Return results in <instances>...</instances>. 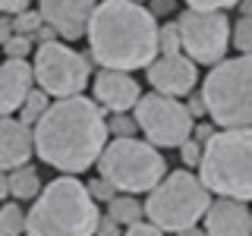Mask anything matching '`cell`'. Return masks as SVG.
I'll use <instances>...</instances> for the list:
<instances>
[{
    "instance_id": "obj_15",
    "label": "cell",
    "mask_w": 252,
    "mask_h": 236,
    "mask_svg": "<svg viewBox=\"0 0 252 236\" xmlns=\"http://www.w3.org/2000/svg\"><path fill=\"white\" fill-rule=\"evenodd\" d=\"M32 151H35L32 126L13 117H0V170H16L29 164Z\"/></svg>"
},
{
    "instance_id": "obj_16",
    "label": "cell",
    "mask_w": 252,
    "mask_h": 236,
    "mask_svg": "<svg viewBox=\"0 0 252 236\" xmlns=\"http://www.w3.org/2000/svg\"><path fill=\"white\" fill-rule=\"evenodd\" d=\"M35 73L26 60H6L0 63V117H13L22 107L26 94L32 91Z\"/></svg>"
},
{
    "instance_id": "obj_39",
    "label": "cell",
    "mask_w": 252,
    "mask_h": 236,
    "mask_svg": "<svg viewBox=\"0 0 252 236\" xmlns=\"http://www.w3.org/2000/svg\"><path fill=\"white\" fill-rule=\"evenodd\" d=\"M240 6H243V16H252V0H240Z\"/></svg>"
},
{
    "instance_id": "obj_28",
    "label": "cell",
    "mask_w": 252,
    "mask_h": 236,
    "mask_svg": "<svg viewBox=\"0 0 252 236\" xmlns=\"http://www.w3.org/2000/svg\"><path fill=\"white\" fill-rule=\"evenodd\" d=\"M189 10H230L240 6V0H183Z\"/></svg>"
},
{
    "instance_id": "obj_31",
    "label": "cell",
    "mask_w": 252,
    "mask_h": 236,
    "mask_svg": "<svg viewBox=\"0 0 252 236\" xmlns=\"http://www.w3.org/2000/svg\"><path fill=\"white\" fill-rule=\"evenodd\" d=\"M22 10H29V0H0V13L3 16H16Z\"/></svg>"
},
{
    "instance_id": "obj_30",
    "label": "cell",
    "mask_w": 252,
    "mask_h": 236,
    "mask_svg": "<svg viewBox=\"0 0 252 236\" xmlns=\"http://www.w3.org/2000/svg\"><path fill=\"white\" fill-rule=\"evenodd\" d=\"M94 236H120V224H117L114 217H101L98 220V230H94Z\"/></svg>"
},
{
    "instance_id": "obj_26",
    "label": "cell",
    "mask_w": 252,
    "mask_h": 236,
    "mask_svg": "<svg viewBox=\"0 0 252 236\" xmlns=\"http://www.w3.org/2000/svg\"><path fill=\"white\" fill-rule=\"evenodd\" d=\"M85 189H89V195H92L94 202H110V199H114V195H117V189L110 186L104 177H94V179H92V183L85 186Z\"/></svg>"
},
{
    "instance_id": "obj_14",
    "label": "cell",
    "mask_w": 252,
    "mask_h": 236,
    "mask_svg": "<svg viewBox=\"0 0 252 236\" xmlns=\"http://www.w3.org/2000/svg\"><path fill=\"white\" fill-rule=\"evenodd\" d=\"M205 233L208 236H252V211L246 202L215 199L205 211Z\"/></svg>"
},
{
    "instance_id": "obj_5",
    "label": "cell",
    "mask_w": 252,
    "mask_h": 236,
    "mask_svg": "<svg viewBox=\"0 0 252 236\" xmlns=\"http://www.w3.org/2000/svg\"><path fill=\"white\" fill-rule=\"evenodd\" d=\"M202 98L211 123L220 129L252 126V54L215 63L202 82Z\"/></svg>"
},
{
    "instance_id": "obj_40",
    "label": "cell",
    "mask_w": 252,
    "mask_h": 236,
    "mask_svg": "<svg viewBox=\"0 0 252 236\" xmlns=\"http://www.w3.org/2000/svg\"><path fill=\"white\" fill-rule=\"evenodd\" d=\"M132 3H142V0H132Z\"/></svg>"
},
{
    "instance_id": "obj_33",
    "label": "cell",
    "mask_w": 252,
    "mask_h": 236,
    "mask_svg": "<svg viewBox=\"0 0 252 236\" xmlns=\"http://www.w3.org/2000/svg\"><path fill=\"white\" fill-rule=\"evenodd\" d=\"M186 110L192 114V120H195V117H202V114H208V110H205V98H202V94H192L189 104H186Z\"/></svg>"
},
{
    "instance_id": "obj_23",
    "label": "cell",
    "mask_w": 252,
    "mask_h": 236,
    "mask_svg": "<svg viewBox=\"0 0 252 236\" xmlns=\"http://www.w3.org/2000/svg\"><path fill=\"white\" fill-rule=\"evenodd\" d=\"M3 54L10 60H26L29 54H35V38L16 35V31H13V38H6V41H3Z\"/></svg>"
},
{
    "instance_id": "obj_6",
    "label": "cell",
    "mask_w": 252,
    "mask_h": 236,
    "mask_svg": "<svg viewBox=\"0 0 252 236\" xmlns=\"http://www.w3.org/2000/svg\"><path fill=\"white\" fill-rule=\"evenodd\" d=\"M211 192L208 186L195 177L192 170H173L158 183L148 199L142 202L145 205V217L152 220L155 227L167 233H180L186 227H195L205 217V211L211 208Z\"/></svg>"
},
{
    "instance_id": "obj_24",
    "label": "cell",
    "mask_w": 252,
    "mask_h": 236,
    "mask_svg": "<svg viewBox=\"0 0 252 236\" xmlns=\"http://www.w3.org/2000/svg\"><path fill=\"white\" fill-rule=\"evenodd\" d=\"M41 26H44V19H41L38 10H22V13L13 16V31H16V35H29L32 38Z\"/></svg>"
},
{
    "instance_id": "obj_8",
    "label": "cell",
    "mask_w": 252,
    "mask_h": 236,
    "mask_svg": "<svg viewBox=\"0 0 252 236\" xmlns=\"http://www.w3.org/2000/svg\"><path fill=\"white\" fill-rule=\"evenodd\" d=\"M35 82L38 88L47 91L51 98H73V94H82L85 85H89V60L82 54H76L69 44L60 41H47L35 47Z\"/></svg>"
},
{
    "instance_id": "obj_12",
    "label": "cell",
    "mask_w": 252,
    "mask_h": 236,
    "mask_svg": "<svg viewBox=\"0 0 252 236\" xmlns=\"http://www.w3.org/2000/svg\"><path fill=\"white\" fill-rule=\"evenodd\" d=\"M98 0H38L41 19L66 41H76L89 31V19Z\"/></svg>"
},
{
    "instance_id": "obj_34",
    "label": "cell",
    "mask_w": 252,
    "mask_h": 236,
    "mask_svg": "<svg viewBox=\"0 0 252 236\" xmlns=\"http://www.w3.org/2000/svg\"><path fill=\"white\" fill-rule=\"evenodd\" d=\"M173 6H177V0H152V6H148V10H152L155 16H164V13H170Z\"/></svg>"
},
{
    "instance_id": "obj_7",
    "label": "cell",
    "mask_w": 252,
    "mask_h": 236,
    "mask_svg": "<svg viewBox=\"0 0 252 236\" xmlns=\"http://www.w3.org/2000/svg\"><path fill=\"white\" fill-rule=\"evenodd\" d=\"M98 177H104L117 192L139 195L152 192L167 177V161L152 142L126 136L104 145V151L98 157Z\"/></svg>"
},
{
    "instance_id": "obj_27",
    "label": "cell",
    "mask_w": 252,
    "mask_h": 236,
    "mask_svg": "<svg viewBox=\"0 0 252 236\" xmlns=\"http://www.w3.org/2000/svg\"><path fill=\"white\" fill-rule=\"evenodd\" d=\"M180 157H183L186 167H199V161H202V142H195L192 136H189L183 145H180Z\"/></svg>"
},
{
    "instance_id": "obj_32",
    "label": "cell",
    "mask_w": 252,
    "mask_h": 236,
    "mask_svg": "<svg viewBox=\"0 0 252 236\" xmlns=\"http://www.w3.org/2000/svg\"><path fill=\"white\" fill-rule=\"evenodd\" d=\"M215 132H218V129H215L211 123H195V126H192V139H195V142H208Z\"/></svg>"
},
{
    "instance_id": "obj_17",
    "label": "cell",
    "mask_w": 252,
    "mask_h": 236,
    "mask_svg": "<svg viewBox=\"0 0 252 236\" xmlns=\"http://www.w3.org/2000/svg\"><path fill=\"white\" fill-rule=\"evenodd\" d=\"M10 177V195L19 202H29V199H38V192H41V173L35 167H29V164H22V167H16L6 173Z\"/></svg>"
},
{
    "instance_id": "obj_20",
    "label": "cell",
    "mask_w": 252,
    "mask_h": 236,
    "mask_svg": "<svg viewBox=\"0 0 252 236\" xmlns=\"http://www.w3.org/2000/svg\"><path fill=\"white\" fill-rule=\"evenodd\" d=\"M19 233H26V214L16 202H10L0 208V236H19Z\"/></svg>"
},
{
    "instance_id": "obj_19",
    "label": "cell",
    "mask_w": 252,
    "mask_h": 236,
    "mask_svg": "<svg viewBox=\"0 0 252 236\" xmlns=\"http://www.w3.org/2000/svg\"><path fill=\"white\" fill-rule=\"evenodd\" d=\"M47 107H51V94L41 91V88H32L26 94V101H22V107H19V120L26 123V126H35L44 117Z\"/></svg>"
},
{
    "instance_id": "obj_1",
    "label": "cell",
    "mask_w": 252,
    "mask_h": 236,
    "mask_svg": "<svg viewBox=\"0 0 252 236\" xmlns=\"http://www.w3.org/2000/svg\"><path fill=\"white\" fill-rule=\"evenodd\" d=\"M32 129H35L32 132L35 154L47 167L69 173V177L94 167L110 136L104 107L98 101L82 98V94L51 101V107Z\"/></svg>"
},
{
    "instance_id": "obj_3",
    "label": "cell",
    "mask_w": 252,
    "mask_h": 236,
    "mask_svg": "<svg viewBox=\"0 0 252 236\" xmlns=\"http://www.w3.org/2000/svg\"><path fill=\"white\" fill-rule=\"evenodd\" d=\"M98 202L85 183L63 173L38 192L26 214V236H94L98 230Z\"/></svg>"
},
{
    "instance_id": "obj_29",
    "label": "cell",
    "mask_w": 252,
    "mask_h": 236,
    "mask_svg": "<svg viewBox=\"0 0 252 236\" xmlns=\"http://www.w3.org/2000/svg\"><path fill=\"white\" fill-rule=\"evenodd\" d=\"M123 236H164V230L155 227L152 220H136V224H129L123 230Z\"/></svg>"
},
{
    "instance_id": "obj_11",
    "label": "cell",
    "mask_w": 252,
    "mask_h": 236,
    "mask_svg": "<svg viewBox=\"0 0 252 236\" xmlns=\"http://www.w3.org/2000/svg\"><path fill=\"white\" fill-rule=\"evenodd\" d=\"M145 73H148V85L158 94L183 98L199 82V63H192L186 54H161L145 66Z\"/></svg>"
},
{
    "instance_id": "obj_25",
    "label": "cell",
    "mask_w": 252,
    "mask_h": 236,
    "mask_svg": "<svg viewBox=\"0 0 252 236\" xmlns=\"http://www.w3.org/2000/svg\"><path fill=\"white\" fill-rule=\"evenodd\" d=\"M139 126H136V117H129V114H114L107 120V132H114V139H126V136H132Z\"/></svg>"
},
{
    "instance_id": "obj_13",
    "label": "cell",
    "mask_w": 252,
    "mask_h": 236,
    "mask_svg": "<svg viewBox=\"0 0 252 236\" xmlns=\"http://www.w3.org/2000/svg\"><path fill=\"white\" fill-rule=\"evenodd\" d=\"M92 91H94V101L104 110H110V114H126L142 98L139 82L129 73H123V69H101L92 82Z\"/></svg>"
},
{
    "instance_id": "obj_36",
    "label": "cell",
    "mask_w": 252,
    "mask_h": 236,
    "mask_svg": "<svg viewBox=\"0 0 252 236\" xmlns=\"http://www.w3.org/2000/svg\"><path fill=\"white\" fill-rule=\"evenodd\" d=\"M6 38H13V19H6V16L0 13V44H3Z\"/></svg>"
},
{
    "instance_id": "obj_21",
    "label": "cell",
    "mask_w": 252,
    "mask_h": 236,
    "mask_svg": "<svg viewBox=\"0 0 252 236\" xmlns=\"http://www.w3.org/2000/svg\"><path fill=\"white\" fill-rule=\"evenodd\" d=\"M180 29L177 22H167V26H158V57L161 54H180Z\"/></svg>"
},
{
    "instance_id": "obj_35",
    "label": "cell",
    "mask_w": 252,
    "mask_h": 236,
    "mask_svg": "<svg viewBox=\"0 0 252 236\" xmlns=\"http://www.w3.org/2000/svg\"><path fill=\"white\" fill-rule=\"evenodd\" d=\"M54 35H57V31H54V29H51V26H47V22H44V26L38 29V31H35V35H32V38H35L38 44H47V41H54Z\"/></svg>"
},
{
    "instance_id": "obj_4",
    "label": "cell",
    "mask_w": 252,
    "mask_h": 236,
    "mask_svg": "<svg viewBox=\"0 0 252 236\" xmlns=\"http://www.w3.org/2000/svg\"><path fill=\"white\" fill-rule=\"evenodd\" d=\"M199 179L211 195L252 202V126L218 129L205 142Z\"/></svg>"
},
{
    "instance_id": "obj_2",
    "label": "cell",
    "mask_w": 252,
    "mask_h": 236,
    "mask_svg": "<svg viewBox=\"0 0 252 236\" xmlns=\"http://www.w3.org/2000/svg\"><path fill=\"white\" fill-rule=\"evenodd\" d=\"M89 51L104 69H145L158 57L155 13L132 0H101L89 19Z\"/></svg>"
},
{
    "instance_id": "obj_38",
    "label": "cell",
    "mask_w": 252,
    "mask_h": 236,
    "mask_svg": "<svg viewBox=\"0 0 252 236\" xmlns=\"http://www.w3.org/2000/svg\"><path fill=\"white\" fill-rule=\"evenodd\" d=\"M177 236H208V233H205L202 227H186V230H180Z\"/></svg>"
},
{
    "instance_id": "obj_18",
    "label": "cell",
    "mask_w": 252,
    "mask_h": 236,
    "mask_svg": "<svg viewBox=\"0 0 252 236\" xmlns=\"http://www.w3.org/2000/svg\"><path fill=\"white\" fill-rule=\"evenodd\" d=\"M107 214H110V217H114L117 224H120L123 230H126L129 224H136V220L145 217V205L136 202L132 195H126V192H117L114 199L107 202Z\"/></svg>"
},
{
    "instance_id": "obj_22",
    "label": "cell",
    "mask_w": 252,
    "mask_h": 236,
    "mask_svg": "<svg viewBox=\"0 0 252 236\" xmlns=\"http://www.w3.org/2000/svg\"><path fill=\"white\" fill-rule=\"evenodd\" d=\"M230 41L240 54H252V16H243L240 22H233Z\"/></svg>"
},
{
    "instance_id": "obj_37",
    "label": "cell",
    "mask_w": 252,
    "mask_h": 236,
    "mask_svg": "<svg viewBox=\"0 0 252 236\" xmlns=\"http://www.w3.org/2000/svg\"><path fill=\"white\" fill-rule=\"evenodd\" d=\"M10 195V177H6V170H0V202Z\"/></svg>"
},
{
    "instance_id": "obj_9",
    "label": "cell",
    "mask_w": 252,
    "mask_h": 236,
    "mask_svg": "<svg viewBox=\"0 0 252 236\" xmlns=\"http://www.w3.org/2000/svg\"><path fill=\"white\" fill-rule=\"evenodd\" d=\"M136 110V126L145 132V142L155 148H180L192 136V114L186 110L183 101L170 98V94H142Z\"/></svg>"
},
{
    "instance_id": "obj_10",
    "label": "cell",
    "mask_w": 252,
    "mask_h": 236,
    "mask_svg": "<svg viewBox=\"0 0 252 236\" xmlns=\"http://www.w3.org/2000/svg\"><path fill=\"white\" fill-rule=\"evenodd\" d=\"M180 29V47L186 57L202 66H215L227 57V44H230V22L224 10H186L177 19Z\"/></svg>"
}]
</instances>
